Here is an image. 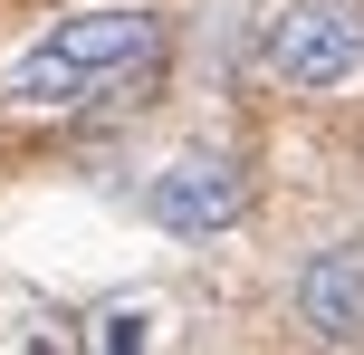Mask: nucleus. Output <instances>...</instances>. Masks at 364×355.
<instances>
[{
  "label": "nucleus",
  "mask_w": 364,
  "mask_h": 355,
  "mask_svg": "<svg viewBox=\"0 0 364 355\" xmlns=\"http://www.w3.org/2000/svg\"><path fill=\"white\" fill-rule=\"evenodd\" d=\"M288 317L307 327L316 346H364V250L336 240V250H307L288 279Z\"/></svg>",
  "instance_id": "nucleus-4"
},
{
  "label": "nucleus",
  "mask_w": 364,
  "mask_h": 355,
  "mask_svg": "<svg viewBox=\"0 0 364 355\" xmlns=\"http://www.w3.org/2000/svg\"><path fill=\"white\" fill-rule=\"evenodd\" d=\"M164 68H173V10H154V0H96V10L48 19L0 68V106L38 115V125H68V115H106V106L154 96Z\"/></svg>",
  "instance_id": "nucleus-1"
},
{
  "label": "nucleus",
  "mask_w": 364,
  "mask_h": 355,
  "mask_svg": "<svg viewBox=\"0 0 364 355\" xmlns=\"http://www.w3.org/2000/svg\"><path fill=\"white\" fill-rule=\"evenodd\" d=\"M250 202H259V183H250V154L240 144H192L144 183L154 231H173V240H211V231L250 221Z\"/></svg>",
  "instance_id": "nucleus-3"
},
{
  "label": "nucleus",
  "mask_w": 364,
  "mask_h": 355,
  "mask_svg": "<svg viewBox=\"0 0 364 355\" xmlns=\"http://www.w3.org/2000/svg\"><path fill=\"white\" fill-rule=\"evenodd\" d=\"M87 346H96V355H144V346H154V307H144V298L96 307V317H87Z\"/></svg>",
  "instance_id": "nucleus-5"
},
{
  "label": "nucleus",
  "mask_w": 364,
  "mask_h": 355,
  "mask_svg": "<svg viewBox=\"0 0 364 355\" xmlns=\"http://www.w3.org/2000/svg\"><path fill=\"white\" fill-rule=\"evenodd\" d=\"M259 68L288 96H326L364 68V0H278L259 19Z\"/></svg>",
  "instance_id": "nucleus-2"
}]
</instances>
